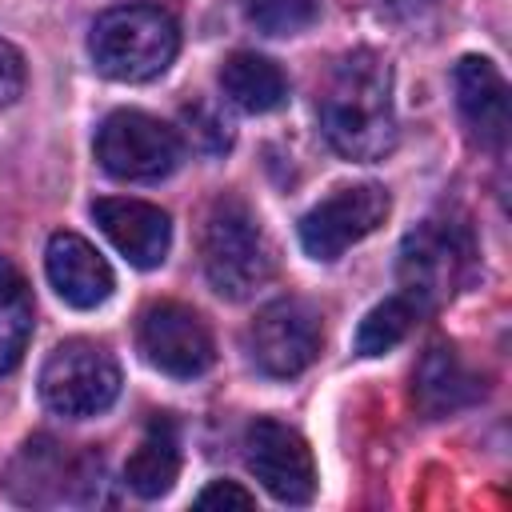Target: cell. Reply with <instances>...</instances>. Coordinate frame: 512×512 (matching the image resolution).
Wrapping results in <instances>:
<instances>
[{
    "label": "cell",
    "mask_w": 512,
    "mask_h": 512,
    "mask_svg": "<svg viewBox=\"0 0 512 512\" xmlns=\"http://www.w3.org/2000/svg\"><path fill=\"white\" fill-rule=\"evenodd\" d=\"M324 140L348 160H384L396 148L392 68L380 52L356 48L340 56L316 100Z\"/></svg>",
    "instance_id": "obj_1"
},
{
    "label": "cell",
    "mask_w": 512,
    "mask_h": 512,
    "mask_svg": "<svg viewBox=\"0 0 512 512\" xmlns=\"http://www.w3.org/2000/svg\"><path fill=\"white\" fill-rule=\"evenodd\" d=\"M180 52V24L160 4H116L92 20L88 56L100 76L140 84L160 76Z\"/></svg>",
    "instance_id": "obj_2"
},
{
    "label": "cell",
    "mask_w": 512,
    "mask_h": 512,
    "mask_svg": "<svg viewBox=\"0 0 512 512\" xmlns=\"http://www.w3.org/2000/svg\"><path fill=\"white\" fill-rule=\"evenodd\" d=\"M4 492L24 508H92L104 500V460L92 448L36 436L12 456Z\"/></svg>",
    "instance_id": "obj_3"
},
{
    "label": "cell",
    "mask_w": 512,
    "mask_h": 512,
    "mask_svg": "<svg viewBox=\"0 0 512 512\" xmlns=\"http://www.w3.org/2000/svg\"><path fill=\"white\" fill-rule=\"evenodd\" d=\"M200 260H204L208 284L228 300L252 296L276 272L272 244H268L256 212L240 196L212 200V208L204 216V232H200Z\"/></svg>",
    "instance_id": "obj_4"
},
{
    "label": "cell",
    "mask_w": 512,
    "mask_h": 512,
    "mask_svg": "<svg viewBox=\"0 0 512 512\" xmlns=\"http://www.w3.org/2000/svg\"><path fill=\"white\" fill-rule=\"evenodd\" d=\"M472 264H476V244L464 224L424 220L400 244V264H396L400 296L412 300L420 312H432L468 284Z\"/></svg>",
    "instance_id": "obj_5"
},
{
    "label": "cell",
    "mask_w": 512,
    "mask_h": 512,
    "mask_svg": "<svg viewBox=\"0 0 512 512\" xmlns=\"http://www.w3.org/2000/svg\"><path fill=\"white\" fill-rule=\"evenodd\" d=\"M120 396V364L96 340H64L40 368V400L68 420L96 416Z\"/></svg>",
    "instance_id": "obj_6"
},
{
    "label": "cell",
    "mask_w": 512,
    "mask_h": 512,
    "mask_svg": "<svg viewBox=\"0 0 512 512\" xmlns=\"http://www.w3.org/2000/svg\"><path fill=\"white\" fill-rule=\"evenodd\" d=\"M96 160L116 180H160L180 164V136L140 108H116L96 128Z\"/></svg>",
    "instance_id": "obj_7"
},
{
    "label": "cell",
    "mask_w": 512,
    "mask_h": 512,
    "mask_svg": "<svg viewBox=\"0 0 512 512\" xmlns=\"http://www.w3.org/2000/svg\"><path fill=\"white\" fill-rule=\"evenodd\" d=\"M320 316L312 312V304L288 296V300H272L264 304L248 332H244V348H248V360L272 376V380H288V376H300L316 356H320Z\"/></svg>",
    "instance_id": "obj_8"
},
{
    "label": "cell",
    "mask_w": 512,
    "mask_h": 512,
    "mask_svg": "<svg viewBox=\"0 0 512 512\" xmlns=\"http://www.w3.org/2000/svg\"><path fill=\"white\" fill-rule=\"evenodd\" d=\"M244 460L264 492L280 504H308L316 496V464L308 440L272 416H256L244 432Z\"/></svg>",
    "instance_id": "obj_9"
},
{
    "label": "cell",
    "mask_w": 512,
    "mask_h": 512,
    "mask_svg": "<svg viewBox=\"0 0 512 512\" xmlns=\"http://www.w3.org/2000/svg\"><path fill=\"white\" fill-rule=\"evenodd\" d=\"M136 344L152 368H160L164 376H176V380H192V376L208 372L216 360L208 324L188 304H176V300H156L140 312Z\"/></svg>",
    "instance_id": "obj_10"
},
{
    "label": "cell",
    "mask_w": 512,
    "mask_h": 512,
    "mask_svg": "<svg viewBox=\"0 0 512 512\" xmlns=\"http://www.w3.org/2000/svg\"><path fill=\"white\" fill-rule=\"evenodd\" d=\"M388 208H392V200H388V192L380 184L336 188L328 200H320L316 208L304 212V220H300V248L312 260H336L352 244L372 236L384 224Z\"/></svg>",
    "instance_id": "obj_11"
},
{
    "label": "cell",
    "mask_w": 512,
    "mask_h": 512,
    "mask_svg": "<svg viewBox=\"0 0 512 512\" xmlns=\"http://www.w3.org/2000/svg\"><path fill=\"white\" fill-rule=\"evenodd\" d=\"M92 220L112 240V248L136 268H160L172 248V220L164 208L132 196L92 200Z\"/></svg>",
    "instance_id": "obj_12"
},
{
    "label": "cell",
    "mask_w": 512,
    "mask_h": 512,
    "mask_svg": "<svg viewBox=\"0 0 512 512\" xmlns=\"http://www.w3.org/2000/svg\"><path fill=\"white\" fill-rule=\"evenodd\" d=\"M456 108L480 148L500 152L508 140V84L488 56H464L452 68Z\"/></svg>",
    "instance_id": "obj_13"
},
{
    "label": "cell",
    "mask_w": 512,
    "mask_h": 512,
    "mask_svg": "<svg viewBox=\"0 0 512 512\" xmlns=\"http://www.w3.org/2000/svg\"><path fill=\"white\" fill-rule=\"evenodd\" d=\"M44 272L56 296L72 308H100L116 288L108 260L76 232H52L44 248Z\"/></svg>",
    "instance_id": "obj_14"
},
{
    "label": "cell",
    "mask_w": 512,
    "mask_h": 512,
    "mask_svg": "<svg viewBox=\"0 0 512 512\" xmlns=\"http://www.w3.org/2000/svg\"><path fill=\"white\" fill-rule=\"evenodd\" d=\"M480 396H484V380L460 360V352L452 344H432L420 356L416 376H412V404L428 420L452 416V412L476 404Z\"/></svg>",
    "instance_id": "obj_15"
},
{
    "label": "cell",
    "mask_w": 512,
    "mask_h": 512,
    "mask_svg": "<svg viewBox=\"0 0 512 512\" xmlns=\"http://www.w3.org/2000/svg\"><path fill=\"white\" fill-rule=\"evenodd\" d=\"M176 476H180V432L168 412H156L124 464V484L140 500H156L176 484Z\"/></svg>",
    "instance_id": "obj_16"
},
{
    "label": "cell",
    "mask_w": 512,
    "mask_h": 512,
    "mask_svg": "<svg viewBox=\"0 0 512 512\" xmlns=\"http://www.w3.org/2000/svg\"><path fill=\"white\" fill-rule=\"evenodd\" d=\"M220 88L240 112H276L288 100V76L280 72L276 60L260 52H232L220 64Z\"/></svg>",
    "instance_id": "obj_17"
},
{
    "label": "cell",
    "mask_w": 512,
    "mask_h": 512,
    "mask_svg": "<svg viewBox=\"0 0 512 512\" xmlns=\"http://www.w3.org/2000/svg\"><path fill=\"white\" fill-rule=\"evenodd\" d=\"M32 336V296L24 276L0 256V376L12 372Z\"/></svg>",
    "instance_id": "obj_18"
},
{
    "label": "cell",
    "mask_w": 512,
    "mask_h": 512,
    "mask_svg": "<svg viewBox=\"0 0 512 512\" xmlns=\"http://www.w3.org/2000/svg\"><path fill=\"white\" fill-rule=\"evenodd\" d=\"M416 316H420V308H416L412 300H404L400 292L388 296L384 304H376V308L360 320V328H356V352H360V356H380V352L396 348V344L412 332Z\"/></svg>",
    "instance_id": "obj_19"
},
{
    "label": "cell",
    "mask_w": 512,
    "mask_h": 512,
    "mask_svg": "<svg viewBox=\"0 0 512 512\" xmlns=\"http://www.w3.org/2000/svg\"><path fill=\"white\" fill-rule=\"evenodd\" d=\"M244 16L268 36H296L320 16V0H244Z\"/></svg>",
    "instance_id": "obj_20"
},
{
    "label": "cell",
    "mask_w": 512,
    "mask_h": 512,
    "mask_svg": "<svg viewBox=\"0 0 512 512\" xmlns=\"http://www.w3.org/2000/svg\"><path fill=\"white\" fill-rule=\"evenodd\" d=\"M184 120L192 124L188 132L208 148V152H224L228 144H232V132H228V124L208 108V104H188L184 108Z\"/></svg>",
    "instance_id": "obj_21"
},
{
    "label": "cell",
    "mask_w": 512,
    "mask_h": 512,
    "mask_svg": "<svg viewBox=\"0 0 512 512\" xmlns=\"http://www.w3.org/2000/svg\"><path fill=\"white\" fill-rule=\"evenodd\" d=\"M20 92H24V56L8 40H0V108L16 104Z\"/></svg>",
    "instance_id": "obj_22"
},
{
    "label": "cell",
    "mask_w": 512,
    "mask_h": 512,
    "mask_svg": "<svg viewBox=\"0 0 512 512\" xmlns=\"http://www.w3.org/2000/svg\"><path fill=\"white\" fill-rule=\"evenodd\" d=\"M200 508H252L256 496L248 488H240L236 480H212L200 496H196Z\"/></svg>",
    "instance_id": "obj_23"
},
{
    "label": "cell",
    "mask_w": 512,
    "mask_h": 512,
    "mask_svg": "<svg viewBox=\"0 0 512 512\" xmlns=\"http://www.w3.org/2000/svg\"><path fill=\"white\" fill-rule=\"evenodd\" d=\"M384 4H392V8H420V4H428V0H384Z\"/></svg>",
    "instance_id": "obj_24"
}]
</instances>
